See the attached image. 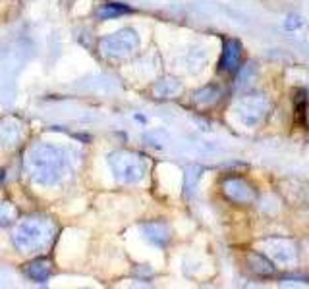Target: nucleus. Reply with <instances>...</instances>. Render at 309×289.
<instances>
[{
  "mask_svg": "<svg viewBox=\"0 0 309 289\" xmlns=\"http://www.w3.org/2000/svg\"><path fill=\"white\" fill-rule=\"evenodd\" d=\"M240 62H242V44H240V40L228 39L224 42V48H222L220 70L232 74V72H236L240 68Z\"/></svg>",
  "mask_w": 309,
  "mask_h": 289,
  "instance_id": "0eeeda50",
  "label": "nucleus"
},
{
  "mask_svg": "<svg viewBox=\"0 0 309 289\" xmlns=\"http://www.w3.org/2000/svg\"><path fill=\"white\" fill-rule=\"evenodd\" d=\"M51 260H47V258H37V260H33L31 264H27V276L31 278V280H35V282H39V284H45L49 276H51Z\"/></svg>",
  "mask_w": 309,
  "mask_h": 289,
  "instance_id": "9b49d317",
  "label": "nucleus"
},
{
  "mask_svg": "<svg viewBox=\"0 0 309 289\" xmlns=\"http://www.w3.org/2000/svg\"><path fill=\"white\" fill-rule=\"evenodd\" d=\"M132 8L126 6V4H118V2H107L103 4L99 10H97V16L101 20H112V18H118V16H124V14H130Z\"/></svg>",
  "mask_w": 309,
  "mask_h": 289,
  "instance_id": "f8f14e48",
  "label": "nucleus"
},
{
  "mask_svg": "<svg viewBox=\"0 0 309 289\" xmlns=\"http://www.w3.org/2000/svg\"><path fill=\"white\" fill-rule=\"evenodd\" d=\"M139 44V39L135 35V31L132 29H122L114 35H108L101 40V50L107 56H114V58H124L130 56L132 52H135Z\"/></svg>",
  "mask_w": 309,
  "mask_h": 289,
  "instance_id": "7ed1b4c3",
  "label": "nucleus"
},
{
  "mask_svg": "<svg viewBox=\"0 0 309 289\" xmlns=\"http://www.w3.org/2000/svg\"><path fill=\"white\" fill-rule=\"evenodd\" d=\"M299 24H301V22L297 20V16H290L288 22L284 24V27H286V29H296V27H299Z\"/></svg>",
  "mask_w": 309,
  "mask_h": 289,
  "instance_id": "4468645a",
  "label": "nucleus"
},
{
  "mask_svg": "<svg viewBox=\"0 0 309 289\" xmlns=\"http://www.w3.org/2000/svg\"><path fill=\"white\" fill-rule=\"evenodd\" d=\"M224 195L232 200V202H238V204H245V202H251L255 198V191L253 187L247 184L242 178H230L224 182Z\"/></svg>",
  "mask_w": 309,
  "mask_h": 289,
  "instance_id": "423d86ee",
  "label": "nucleus"
},
{
  "mask_svg": "<svg viewBox=\"0 0 309 289\" xmlns=\"http://www.w3.org/2000/svg\"><path fill=\"white\" fill-rule=\"evenodd\" d=\"M247 264L251 266V270L257 272L259 276H272L276 272L274 262L269 260L267 256H263L261 252H249L247 254Z\"/></svg>",
  "mask_w": 309,
  "mask_h": 289,
  "instance_id": "1a4fd4ad",
  "label": "nucleus"
},
{
  "mask_svg": "<svg viewBox=\"0 0 309 289\" xmlns=\"http://www.w3.org/2000/svg\"><path fill=\"white\" fill-rule=\"evenodd\" d=\"M269 245L272 262L292 264L296 260V250H294L290 241H286V239H272V241H269Z\"/></svg>",
  "mask_w": 309,
  "mask_h": 289,
  "instance_id": "6e6552de",
  "label": "nucleus"
},
{
  "mask_svg": "<svg viewBox=\"0 0 309 289\" xmlns=\"http://www.w3.org/2000/svg\"><path fill=\"white\" fill-rule=\"evenodd\" d=\"M108 162H110L112 172L116 174V178L126 184H135V182L143 180V176H145V162L135 152H126V150L114 152V154H110Z\"/></svg>",
  "mask_w": 309,
  "mask_h": 289,
  "instance_id": "f03ea898",
  "label": "nucleus"
},
{
  "mask_svg": "<svg viewBox=\"0 0 309 289\" xmlns=\"http://www.w3.org/2000/svg\"><path fill=\"white\" fill-rule=\"evenodd\" d=\"M218 98H220V91L216 89V87H205L203 91H199L195 94V104L203 106V108H207V106H213L218 102Z\"/></svg>",
  "mask_w": 309,
  "mask_h": 289,
  "instance_id": "ddd939ff",
  "label": "nucleus"
},
{
  "mask_svg": "<svg viewBox=\"0 0 309 289\" xmlns=\"http://www.w3.org/2000/svg\"><path fill=\"white\" fill-rule=\"evenodd\" d=\"M2 180H4V172L0 170V184H2Z\"/></svg>",
  "mask_w": 309,
  "mask_h": 289,
  "instance_id": "2eb2a0df",
  "label": "nucleus"
},
{
  "mask_svg": "<svg viewBox=\"0 0 309 289\" xmlns=\"http://www.w3.org/2000/svg\"><path fill=\"white\" fill-rule=\"evenodd\" d=\"M14 243L16 247L22 250H33L35 247H39L45 243V230H43V224L35 222V220H29V222H24L16 236H14Z\"/></svg>",
  "mask_w": 309,
  "mask_h": 289,
  "instance_id": "39448f33",
  "label": "nucleus"
},
{
  "mask_svg": "<svg viewBox=\"0 0 309 289\" xmlns=\"http://www.w3.org/2000/svg\"><path fill=\"white\" fill-rule=\"evenodd\" d=\"M62 164L64 160L60 156V152L49 144H41L37 148H33L29 154L31 176L41 184H56L58 178L62 176Z\"/></svg>",
  "mask_w": 309,
  "mask_h": 289,
  "instance_id": "f257e3e1",
  "label": "nucleus"
},
{
  "mask_svg": "<svg viewBox=\"0 0 309 289\" xmlns=\"http://www.w3.org/2000/svg\"><path fill=\"white\" fill-rule=\"evenodd\" d=\"M143 232L147 234L149 241L155 243V245H159V247H164V245L168 243V239H170V232H168V228L162 222L147 224V226L143 228Z\"/></svg>",
  "mask_w": 309,
  "mask_h": 289,
  "instance_id": "9d476101",
  "label": "nucleus"
},
{
  "mask_svg": "<svg viewBox=\"0 0 309 289\" xmlns=\"http://www.w3.org/2000/svg\"><path fill=\"white\" fill-rule=\"evenodd\" d=\"M267 112H269V102L263 96H245L240 98L236 104V116L247 128L259 126L265 120Z\"/></svg>",
  "mask_w": 309,
  "mask_h": 289,
  "instance_id": "20e7f679",
  "label": "nucleus"
}]
</instances>
